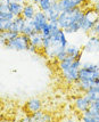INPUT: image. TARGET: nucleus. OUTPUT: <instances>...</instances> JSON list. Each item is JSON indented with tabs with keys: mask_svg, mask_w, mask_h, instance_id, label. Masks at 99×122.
I'll list each match as a JSON object with an SVG mask.
<instances>
[{
	"mask_svg": "<svg viewBox=\"0 0 99 122\" xmlns=\"http://www.w3.org/2000/svg\"><path fill=\"white\" fill-rule=\"evenodd\" d=\"M39 10L37 4L33 2H25L24 7H23V11H22V16L25 18L26 21H31L32 18L34 17L35 13Z\"/></svg>",
	"mask_w": 99,
	"mask_h": 122,
	"instance_id": "f8f14e48",
	"label": "nucleus"
},
{
	"mask_svg": "<svg viewBox=\"0 0 99 122\" xmlns=\"http://www.w3.org/2000/svg\"><path fill=\"white\" fill-rule=\"evenodd\" d=\"M34 32H35V30H34V27L32 25L31 21H26L25 25H24L23 30H22V34H25L27 37H30V36H32Z\"/></svg>",
	"mask_w": 99,
	"mask_h": 122,
	"instance_id": "412c9836",
	"label": "nucleus"
},
{
	"mask_svg": "<svg viewBox=\"0 0 99 122\" xmlns=\"http://www.w3.org/2000/svg\"><path fill=\"white\" fill-rule=\"evenodd\" d=\"M62 11L63 10L60 9V7L58 5V1L57 0H54V1H52V5L50 6V8L46 11V14H47L49 21H57Z\"/></svg>",
	"mask_w": 99,
	"mask_h": 122,
	"instance_id": "ddd939ff",
	"label": "nucleus"
},
{
	"mask_svg": "<svg viewBox=\"0 0 99 122\" xmlns=\"http://www.w3.org/2000/svg\"><path fill=\"white\" fill-rule=\"evenodd\" d=\"M99 20V14L94 8H87L84 9V15L82 18V25H81V32L85 34H89L91 29L94 27L96 22Z\"/></svg>",
	"mask_w": 99,
	"mask_h": 122,
	"instance_id": "423d86ee",
	"label": "nucleus"
},
{
	"mask_svg": "<svg viewBox=\"0 0 99 122\" xmlns=\"http://www.w3.org/2000/svg\"><path fill=\"white\" fill-rule=\"evenodd\" d=\"M48 22H49V20H48V16L46 14V11H42L40 9L35 13L34 17L31 20V23L33 25V27H34L35 32H41L42 29L48 24Z\"/></svg>",
	"mask_w": 99,
	"mask_h": 122,
	"instance_id": "0eeeda50",
	"label": "nucleus"
},
{
	"mask_svg": "<svg viewBox=\"0 0 99 122\" xmlns=\"http://www.w3.org/2000/svg\"><path fill=\"white\" fill-rule=\"evenodd\" d=\"M52 5V0H39L37 2L38 8L42 11H47Z\"/></svg>",
	"mask_w": 99,
	"mask_h": 122,
	"instance_id": "4be33fe9",
	"label": "nucleus"
},
{
	"mask_svg": "<svg viewBox=\"0 0 99 122\" xmlns=\"http://www.w3.org/2000/svg\"><path fill=\"white\" fill-rule=\"evenodd\" d=\"M30 43L33 45L38 50L43 49V37L41 32H34L32 36H30Z\"/></svg>",
	"mask_w": 99,
	"mask_h": 122,
	"instance_id": "f3484780",
	"label": "nucleus"
},
{
	"mask_svg": "<svg viewBox=\"0 0 99 122\" xmlns=\"http://www.w3.org/2000/svg\"><path fill=\"white\" fill-rule=\"evenodd\" d=\"M67 45L68 41L66 33L63 29H59L55 33H52L50 37L43 39V49H42V51H43L45 56L48 59L54 61L60 51L65 50Z\"/></svg>",
	"mask_w": 99,
	"mask_h": 122,
	"instance_id": "7ed1b4c3",
	"label": "nucleus"
},
{
	"mask_svg": "<svg viewBox=\"0 0 99 122\" xmlns=\"http://www.w3.org/2000/svg\"><path fill=\"white\" fill-rule=\"evenodd\" d=\"M27 51H30V53H38V49L35 47H34V46H33V45H31V43H30V46H29V49H27Z\"/></svg>",
	"mask_w": 99,
	"mask_h": 122,
	"instance_id": "cd10ccee",
	"label": "nucleus"
},
{
	"mask_svg": "<svg viewBox=\"0 0 99 122\" xmlns=\"http://www.w3.org/2000/svg\"><path fill=\"white\" fill-rule=\"evenodd\" d=\"M89 110H91V111H94V112H99V99H98V101L91 102V104H90V107H89Z\"/></svg>",
	"mask_w": 99,
	"mask_h": 122,
	"instance_id": "393cba45",
	"label": "nucleus"
},
{
	"mask_svg": "<svg viewBox=\"0 0 99 122\" xmlns=\"http://www.w3.org/2000/svg\"><path fill=\"white\" fill-rule=\"evenodd\" d=\"M23 7H24V4H21V2H9L8 4V8H9L11 14L14 15V17L22 16Z\"/></svg>",
	"mask_w": 99,
	"mask_h": 122,
	"instance_id": "6ab92c4d",
	"label": "nucleus"
},
{
	"mask_svg": "<svg viewBox=\"0 0 99 122\" xmlns=\"http://www.w3.org/2000/svg\"><path fill=\"white\" fill-rule=\"evenodd\" d=\"M84 15L83 7H76L67 10H63L58 17V25L66 34H74L81 31L82 18Z\"/></svg>",
	"mask_w": 99,
	"mask_h": 122,
	"instance_id": "f257e3e1",
	"label": "nucleus"
},
{
	"mask_svg": "<svg viewBox=\"0 0 99 122\" xmlns=\"http://www.w3.org/2000/svg\"><path fill=\"white\" fill-rule=\"evenodd\" d=\"M81 65H82L81 59L74 58L73 56H67L64 61L58 62L57 67L64 81L67 85H74L79 80V71Z\"/></svg>",
	"mask_w": 99,
	"mask_h": 122,
	"instance_id": "20e7f679",
	"label": "nucleus"
},
{
	"mask_svg": "<svg viewBox=\"0 0 99 122\" xmlns=\"http://www.w3.org/2000/svg\"><path fill=\"white\" fill-rule=\"evenodd\" d=\"M38 1H39V0H37V2H38ZM52 1H54V0H52Z\"/></svg>",
	"mask_w": 99,
	"mask_h": 122,
	"instance_id": "2f4dec72",
	"label": "nucleus"
},
{
	"mask_svg": "<svg viewBox=\"0 0 99 122\" xmlns=\"http://www.w3.org/2000/svg\"><path fill=\"white\" fill-rule=\"evenodd\" d=\"M8 1V4L9 2H21V4H25L26 0H7Z\"/></svg>",
	"mask_w": 99,
	"mask_h": 122,
	"instance_id": "c756f323",
	"label": "nucleus"
},
{
	"mask_svg": "<svg viewBox=\"0 0 99 122\" xmlns=\"http://www.w3.org/2000/svg\"><path fill=\"white\" fill-rule=\"evenodd\" d=\"M42 101L40 98H38V97H32L30 98L29 101L25 103V111L26 113H29V114H32V113H34V112L37 111H40L42 110Z\"/></svg>",
	"mask_w": 99,
	"mask_h": 122,
	"instance_id": "9d476101",
	"label": "nucleus"
},
{
	"mask_svg": "<svg viewBox=\"0 0 99 122\" xmlns=\"http://www.w3.org/2000/svg\"><path fill=\"white\" fill-rule=\"evenodd\" d=\"M99 79V64L84 62L82 63L79 71V80L74 83L79 91L85 94L94 86L96 81Z\"/></svg>",
	"mask_w": 99,
	"mask_h": 122,
	"instance_id": "f03ea898",
	"label": "nucleus"
},
{
	"mask_svg": "<svg viewBox=\"0 0 99 122\" xmlns=\"http://www.w3.org/2000/svg\"><path fill=\"white\" fill-rule=\"evenodd\" d=\"M11 23H13V20L4 17V16H0V32L9 31V29L11 26Z\"/></svg>",
	"mask_w": 99,
	"mask_h": 122,
	"instance_id": "aec40b11",
	"label": "nucleus"
},
{
	"mask_svg": "<svg viewBox=\"0 0 99 122\" xmlns=\"http://www.w3.org/2000/svg\"><path fill=\"white\" fill-rule=\"evenodd\" d=\"M65 50H66V53H67L68 56H73L74 58H76V59L82 58L83 50L79 47V46H76V45H73V43L67 45V47L65 48Z\"/></svg>",
	"mask_w": 99,
	"mask_h": 122,
	"instance_id": "dca6fc26",
	"label": "nucleus"
},
{
	"mask_svg": "<svg viewBox=\"0 0 99 122\" xmlns=\"http://www.w3.org/2000/svg\"><path fill=\"white\" fill-rule=\"evenodd\" d=\"M90 104H91V99L85 94H83V95L79 96V97L75 98V101H74V108L78 112H80V113H83V112H85L90 107Z\"/></svg>",
	"mask_w": 99,
	"mask_h": 122,
	"instance_id": "1a4fd4ad",
	"label": "nucleus"
},
{
	"mask_svg": "<svg viewBox=\"0 0 99 122\" xmlns=\"http://www.w3.org/2000/svg\"><path fill=\"white\" fill-rule=\"evenodd\" d=\"M25 22H26V20L23 16H16V17H14L9 31L14 32L16 34H21L22 30H23V27L25 25Z\"/></svg>",
	"mask_w": 99,
	"mask_h": 122,
	"instance_id": "4468645a",
	"label": "nucleus"
},
{
	"mask_svg": "<svg viewBox=\"0 0 99 122\" xmlns=\"http://www.w3.org/2000/svg\"><path fill=\"white\" fill-rule=\"evenodd\" d=\"M62 10H67L76 7H83L87 0H57Z\"/></svg>",
	"mask_w": 99,
	"mask_h": 122,
	"instance_id": "9b49d317",
	"label": "nucleus"
},
{
	"mask_svg": "<svg viewBox=\"0 0 99 122\" xmlns=\"http://www.w3.org/2000/svg\"><path fill=\"white\" fill-rule=\"evenodd\" d=\"M31 117H32V121H37V122H45V121H51L52 120L51 114H49L48 112L42 111V110L32 113Z\"/></svg>",
	"mask_w": 99,
	"mask_h": 122,
	"instance_id": "2eb2a0df",
	"label": "nucleus"
},
{
	"mask_svg": "<svg viewBox=\"0 0 99 122\" xmlns=\"http://www.w3.org/2000/svg\"><path fill=\"white\" fill-rule=\"evenodd\" d=\"M26 2H33V4H37V0H26Z\"/></svg>",
	"mask_w": 99,
	"mask_h": 122,
	"instance_id": "7c9ffc66",
	"label": "nucleus"
},
{
	"mask_svg": "<svg viewBox=\"0 0 99 122\" xmlns=\"http://www.w3.org/2000/svg\"><path fill=\"white\" fill-rule=\"evenodd\" d=\"M22 121H25V122H32V117H31V114L26 113L25 117H22Z\"/></svg>",
	"mask_w": 99,
	"mask_h": 122,
	"instance_id": "a878e982",
	"label": "nucleus"
},
{
	"mask_svg": "<svg viewBox=\"0 0 99 122\" xmlns=\"http://www.w3.org/2000/svg\"><path fill=\"white\" fill-rule=\"evenodd\" d=\"M81 120L84 122H99V112H94L91 110H87L81 113Z\"/></svg>",
	"mask_w": 99,
	"mask_h": 122,
	"instance_id": "a211bd4d",
	"label": "nucleus"
},
{
	"mask_svg": "<svg viewBox=\"0 0 99 122\" xmlns=\"http://www.w3.org/2000/svg\"><path fill=\"white\" fill-rule=\"evenodd\" d=\"M83 53L87 54H99V37L98 36H89L87 42L82 48Z\"/></svg>",
	"mask_w": 99,
	"mask_h": 122,
	"instance_id": "6e6552de",
	"label": "nucleus"
},
{
	"mask_svg": "<svg viewBox=\"0 0 99 122\" xmlns=\"http://www.w3.org/2000/svg\"><path fill=\"white\" fill-rule=\"evenodd\" d=\"M68 55H67V53H66V50H63V51H60V53L58 54L57 56H56V58H55V61L56 62H62V61H64V59L67 57Z\"/></svg>",
	"mask_w": 99,
	"mask_h": 122,
	"instance_id": "5701e85b",
	"label": "nucleus"
},
{
	"mask_svg": "<svg viewBox=\"0 0 99 122\" xmlns=\"http://www.w3.org/2000/svg\"><path fill=\"white\" fill-rule=\"evenodd\" d=\"M30 46V37L25 34H17L15 37L8 39L5 47L10 50H16V51H24L27 50Z\"/></svg>",
	"mask_w": 99,
	"mask_h": 122,
	"instance_id": "39448f33",
	"label": "nucleus"
},
{
	"mask_svg": "<svg viewBox=\"0 0 99 122\" xmlns=\"http://www.w3.org/2000/svg\"><path fill=\"white\" fill-rule=\"evenodd\" d=\"M91 89H94V90H96V91H98L99 92V79L96 81V83H94V86L91 88Z\"/></svg>",
	"mask_w": 99,
	"mask_h": 122,
	"instance_id": "c85d7f7f",
	"label": "nucleus"
},
{
	"mask_svg": "<svg viewBox=\"0 0 99 122\" xmlns=\"http://www.w3.org/2000/svg\"><path fill=\"white\" fill-rule=\"evenodd\" d=\"M92 8H94V10L99 14V0H94V7H92Z\"/></svg>",
	"mask_w": 99,
	"mask_h": 122,
	"instance_id": "bb28decb",
	"label": "nucleus"
},
{
	"mask_svg": "<svg viewBox=\"0 0 99 122\" xmlns=\"http://www.w3.org/2000/svg\"><path fill=\"white\" fill-rule=\"evenodd\" d=\"M89 34H91V36H98L99 37V20L96 22V24L94 25V27L91 29V31Z\"/></svg>",
	"mask_w": 99,
	"mask_h": 122,
	"instance_id": "b1692460",
	"label": "nucleus"
}]
</instances>
